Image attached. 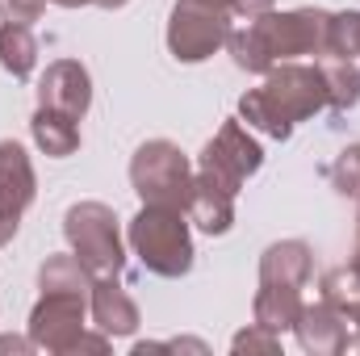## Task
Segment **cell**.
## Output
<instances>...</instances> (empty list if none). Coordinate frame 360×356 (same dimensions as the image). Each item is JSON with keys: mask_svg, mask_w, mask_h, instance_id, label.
<instances>
[{"mask_svg": "<svg viewBox=\"0 0 360 356\" xmlns=\"http://www.w3.org/2000/svg\"><path fill=\"white\" fill-rule=\"evenodd\" d=\"M331 38V13H319V8H293V13H264V17H252L248 30H231L226 46L235 55V63L243 72H256V76H269L276 63L285 59H297V55H327Z\"/></svg>", "mask_w": 360, "mask_h": 356, "instance_id": "cell-1", "label": "cell"}, {"mask_svg": "<svg viewBox=\"0 0 360 356\" xmlns=\"http://www.w3.org/2000/svg\"><path fill=\"white\" fill-rule=\"evenodd\" d=\"M319 109H327V84L319 63L302 68V63H281L264 76V84L243 92L239 113L248 117V126L264 130L272 139H289L297 122L314 117Z\"/></svg>", "mask_w": 360, "mask_h": 356, "instance_id": "cell-2", "label": "cell"}, {"mask_svg": "<svg viewBox=\"0 0 360 356\" xmlns=\"http://www.w3.org/2000/svg\"><path fill=\"white\" fill-rule=\"evenodd\" d=\"M130 248L155 276H184L193 268L188 214L172 205H143L130 222Z\"/></svg>", "mask_w": 360, "mask_h": 356, "instance_id": "cell-3", "label": "cell"}, {"mask_svg": "<svg viewBox=\"0 0 360 356\" xmlns=\"http://www.w3.org/2000/svg\"><path fill=\"white\" fill-rule=\"evenodd\" d=\"M130 184L143 197V205H172L184 210L193 193V168L188 155L168 139H151L130 160Z\"/></svg>", "mask_w": 360, "mask_h": 356, "instance_id": "cell-4", "label": "cell"}, {"mask_svg": "<svg viewBox=\"0 0 360 356\" xmlns=\"http://www.w3.org/2000/svg\"><path fill=\"white\" fill-rule=\"evenodd\" d=\"M63 235L92 276H117L122 272L126 252H122V235H117V214L109 205H101V201L72 205L63 218Z\"/></svg>", "mask_w": 360, "mask_h": 356, "instance_id": "cell-5", "label": "cell"}, {"mask_svg": "<svg viewBox=\"0 0 360 356\" xmlns=\"http://www.w3.org/2000/svg\"><path fill=\"white\" fill-rule=\"evenodd\" d=\"M226 38H231L226 8H210L201 0H180L168 17V51L180 63L210 59L218 46H226Z\"/></svg>", "mask_w": 360, "mask_h": 356, "instance_id": "cell-6", "label": "cell"}, {"mask_svg": "<svg viewBox=\"0 0 360 356\" xmlns=\"http://www.w3.org/2000/svg\"><path fill=\"white\" fill-rule=\"evenodd\" d=\"M260 164H264L260 143H256L239 122H222V130L205 143L197 172H205L210 180H218V184H226V189L239 193L243 180L252 177V172H260Z\"/></svg>", "mask_w": 360, "mask_h": 356, "instance_id": "cell-7", "label": "cell"}, {"mask_svg": "<svg viewBox=\"0 0 360 356\" xmlns=\"http://www.w3.org/2000/svg\"><path fill=\"white\" fill-rule=\"evenodd\" d=\"M84 336V293H42L30 314V340L46 352H76Z\"/></svg>", "mask_w": 360, "mask_h": 356, "instance_id": "cell-8", "label": "cell"}, {"mask_svg": "<svg viewBox=\"0 0 360 356\" xmlns=\"http://www.w3.org/2000/svg\"><path fill=\"white\" fill-rule=\"evenodd\" d=\"M38 105L42 109H55V113H68V117H84L92 105V80L89 72L72 59H59L46 68L42 84H38Z\"/></svg>", "mask_w": 360, "mask_h": 356, "instance_id": "cell-9", "label": "cell"}, {"mask_svg": "<svg viewBox=\"0 0 360 356\" xmlns=\"http://www.w3.org/2000/svg\"><path fill=\"white\" fill-rule=\"evenodd\" d=\"M184 214H188V222L201 227L205 235H226L231 222H235V189L210 180L205 172H193V193H188Z\"/></svg>", "mask_w": 360, "mask_h": 356, "instance_id": "cell-10", "label": "cell"}, {"mask_svg": "<svg viewBox=\"0 0 360 356\" xmlns=\"http://www.w3.org/2000/svg\"><path fill=\"white\" fill-rule=\"evenodd\" d=\"M348 319L331 306V302H319V306H302L293 331H297V344L314 356H340L348 348Z\"/></svg>", "mask_w": 360, "mask_h": 356, "instance_id": "cell-11", "label": "cell"}, {"mask_svg": "<svg viewBox=\"0 0 360 356\" xmlns=\"http://www.w3.org/2000/svg\"><path fill=\"white\" fill-rule=\"evenodd\" d=\"M92 319L105 336H134L139 327V306L134 298L117 285V276H96L92 281Z\"/></svg>", "mask_w": 360, "mask_h": 356, "instance_id": "cell-12", "label": "cell"}, {"mask_svg": "<svg viewBox=\"0 0 360 356\" xmlns=\"http://www.w3.org/2000/svg\"><path fill=\"white\" fill-rule=\"evenodd\" d=\"M34 193H38V184H34L30 155L17 143H0V210L21 214L34 201Z\"/></svg>", "mask_w": 360, "mask_h": 356, "instance_id": "cell-13", "label": "cell"}, {"mask_svg": "<svg viewBox=\"0 0 360 356\" xmlns=\"http://www.w3.org/2000/svg\"><path fill=\"white\" fill-rule=\"evenodd\" d=\"M310 248L302 239H285V243H272L269 252L260 256V285H306L310 281Z\"/></svg>", "mask_w": 360, "mask_h": 356, "instance_id": "cell-14", "label": "cell"}, {"mask_svg": "<svg viewBox=\"0 0 360 356\" xmlns=\"http://www.w3.org/2000/svg\"><path fill=\"white\" fill-rule=\"evenodd\" d=\"M302 306L306 302H302L297 285H260V293H256V323L281 336V331H289L297 323Z\"/></svg>", "mask_w": 360, "mask_h": 356, "instance_id": "cell-15", "label": "cell"}, {"mask_svg": "<svg viewBox=\"0 0 360 356\" xmlns=\"http://www.w3.org/2000/svg\"><path fill=\"white\" fill-rule=\"evenodd\" d=\"M30 126H34V143H38L46 155H55V160L76 155V147H80V126H76V117L38 105V113H34Z\"/></svg>", "mask_w": 360, "mask_h": 356, "instance_id": "cell-16", "label": "cell"}, {"mask_svg": "<svg viewBox=\"0 0 360 356\" xmlns=\"http://www.w3.org/2000/svg\"><path fill=\"white\" fill-rule=\"evenodd\" d=\"M38 63V42L30 34V25L21 21H4L0 25V68L13 76V80H25Z\"/></svg>", "mask_w": 360, "mask_h": 356, "instance_id": "cell-17", "label": "cell"}, {"mask_svg": "<svg viewBox=\"0 0 360 356\" xmlns=\"http://www.w3.org/2000/svg\"><path fill=\"white\" fill-rule=\"evenodd\" d=\"M319 72H323V84H327V105L352 109L360 101V72L352 59H344V55H319Z\"/></svg>", "mask_w": 360, "mask_h": 356, "instance_id": "cell-18", "label": "cell"}, {"mask_svg": "<svg viewBox=\"0 0 360 356\" xmlns=\"http://www.w3.org/2000/svg\"><path fill=\"white\" fill-rule=\"evenodd\" d=\"M92 281H96V276L80 265L76 252H72V256H46V265L38 272L42 293H89Z\"/></svg>", "mask_w": 360, "mask_h": 356, "instance_id": "cell-19", "label": "cell"}, {"mask_svg": "<svg viewBox=\"0 0 360 356\" xmlns=\"http://www.w3.org/2000/svg\"><path fill=\"white\" fill-rule=\"evenodd\" d=\"M323 302H331V306L352 323V314L360 310V276L352 272V268L327 272V276H323Z\"/></svg>", "mask_w": 360, "mask_h": 356, "instance_id": "cell-20", "label": "cell"}, {"mask_svg": "<svg viewBox=\"0 0 360 356\" xmlns=\"http://www.w3.org/2000/svg\"><path fill=\"white\" fill-rule=\"evenodd\" d=\"M331 184H335L344 197H356L360 201V147L340 151V160L331 164Z\"/></svg>", "mask_w": 360, "mask_h": 356, "instance_id": "cell-21", "label": "cell"}, {"mask_svg": "<svg viewBox=\"0 0 360 356\" xmlns=\"http://www.w3.org/2000/svg\"><path fill=\"white\" fill-rule=\"evenodd\" d=\"M231 348H235V352H264V356H272V352H281V336L269 331V327H260V323H252L248 331L235 336Z\"/></svg>", "mask_w": 360, "mask_h": 356, "instance_id": "cell-22", "label": "cell"}, {"mask_svg": "<svg viewBox=\"0 0 360 356\" xmlns=\"http://www.w3.org/2000/svg\"><path fill=\"white\" fill-rule=\"evenodd\" d=\"M42 4H46V0H4V13H8V21L30 25V21L42 17Z\"/></svg>", "mask_w": 360, "mask_h": 356, "instance_id": "cell-23", "label": "cell"}, {"mask_svg": "<svg viewBox=\"0 0 360 356\" xmlns=\"http://www.w3.org/2000/svg\"><path fill=\"white\" fill-rule=\"evenodd\" d=\"M272 4H276V0H231V8H235L239 17H248V21H252V17H264V13H272Z\"/></svg>", "mask_w": 360, "mask_h": 356, "instance_id": "cell-24", "label": "cell"}, {"mask_svg": "<svg viewBox=\"0 0 360 356\" xmlns=\"http://www.w3.org/2000/svg\"><path fill=\"white\" fill-rule=\"evenodd\" d=\"M17 218H21V214H13V210H0V248H4V243L17 235Z\"/></svg>", "mask_w": 360, "mask_h": 356, "instance_id": "cell-25", "label": "cell"}, {"mask_svg": "<svg viewBox=\"0 0 360 356\" xmlns=\"http://www.w3.org/2000/svg\"><path fill=\"white\" fill-rule=\"evenodd\" d=\"M34 340H17V336H0V352H30Z\"/></svg>", "mask_w": 360, "mask_h": 356, "instance_id": "cell-26", "label": "cell"}, {"mask_svg": "<svg viewBox=\"0 0 360 356\" xmlns=\"http://www.w3.org/2000/svg\"><path fill=\"white\" fill-rule=\"evenodd\" d=\"M348 268L360 276V231H356V252H352V265H348Z\"/></svg>", "mask_w": 360, "mask_h": 356, "instance_id": "cell-27", "label": "cell"}, {"mask_svg": "<svg viewBox=\"0 0 360 356\" xmlns=\"http://www.w3.org/2000/svg\"><path fill=\"white\" fill-rule=\"evenodd\" d=\"M92 4H101V8H122V4H130V0H92Z\"/></svg>", "mask_w": 360, "mask_h": 356, "instance_id": "cell-28", "label": "cell"}, {"mask_svg": "<svg viewBox=\"0 0 360 356\" xmlns=\"http://www.w3.org/2000/svg\"><path fill=\"white\" fill-rule=\"evenodd\" d=\"M201 4H210V8H231V0H201Z\"/></svg>", "mask_w": 360, "mask_h": 356, "instance_id": "cell-29", "label": "cell"}, {"mask_svg": "<svg viewBox=\"0 0 360 356\" xmlns=\"http://www.w3.org/2000/svg\"><path fill=\"white\" fill-rule=\"evenodd\" d=\"M51 4H63V8H76V4H89V0H51Z\"/></svg>", "mask_w": 360, "mask_h": 356, "instance_id": "cell-30", "label": "cell"}, {"mask_svg": "<svg viewBox=\"0 0 360 356\" xmlns=\"http://www.w3.org/2000/svg\"><path fill=\"white\" fill-rule=\"evenodd\" d=\"M352 323H356V331H360V310H356V314H352Z\"/></svg>", "mask_w": 360, "mask_h": 356, "instance_id": "cell-31", "label": "cell"}, {"mask_svg": "<svg viewBox=\"0 0 360 356\" xmlns=\"http://www.w3.org/2000/svg\"><path fill=\"white\" fill-rule=\"evenodd\" d=\"M0 8H4V0H0Z\"/></svg>", "mask_w": 360, "mask_h": 356, "instance_id": "cell-32", "label": "cell"}]
</instances>
